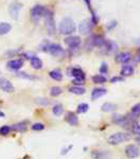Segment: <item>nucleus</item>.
Returning <instances> with one entry per match:
<instances>
[{
  "instance_id": "nucleus-5",
  "label": "nucleus",
  "mask_w": 140,
  "mask_h": 159,
  "mask_svg": "<svg viewBox=\"0 0 140 159\" xmlns=\"http://www.w3.org/2000/svg\"><path fill=\"white\" fill-rule=\"evenodd\" d=\"M131 139V135L128 133H116V134L112 135L108 138V143L109 144H119L122 142H125Z\"/></svg>"
},
{
  "instance_id": "nucleus-35",
  "label": "nucleus",
  "mask_w": 140,
  "mask_h": 159,
  "mask_svg": "<svg viewBox=\"0 0 140 159\" xmlns=\"http://www.w3.org/2000/svg\"><path fill=\"white\" fill-rule=\"evenodd\" d=\"M100 72L101 73H107L108 72V66L106 63H102L101 67H100Z\"/></svg>"
},
{
  "instance_id": "nucleus-40",
  "label": "nucleus",
  "mask_w": 140,
  "mask_h": 159,
  "mask_svg": "<svg viewBox=\"0 0 140 159\" xmlns=\"http://www.w3.org/2000/svg\"><path fill=\"white\" fill-rule=\"evenodd\" d=\"M137 61L140 62V49L138 50V58H137Z\"/></svg>"
},
{
  "instance_id": "nucleus-14",
  "label": "nucleus",
  "mask_w": 140,
  "mask_h": 159,
  "mask_svg": "<svg viewBox=\"0 0 140 159\" xmlns=\"http://www.w3.org/2000/svg\"><path fill=\"white\" fill-rule=\"evenodd\" d=\"M105 47V49L107 52L110 53H115L118 51V45L115 43V41H110V40H106L105 45L103 46V48Z\"/></svg>"
},
{
  "instance_id": "nucleus-42",
  "label": "nucleus",
  "mask_w": 140,
  "mask_h": 159,
  "mask_svg": "<svg viewBox=\"0 0 140 159\" xmlns=\"http://www.w3.org/2000/svg\"><path fill=\"white\" fill-rule=\"evenodd\" d=\"M0 75H1V71H0Z\"/></svg>"
},
{
  "instance_id": "nucleus-29",
  "label": "nucleus",
  "mask_w": 140,
  "mask_h": 159,
  "mask_svg": "<svg viewBox=\"0 0 140 159\" xmlns=\"http://www.w3.org/2000/svg\"><path fill=\"white\" fill-rule=\"evenodd\" d=\"M132 132L136 136H140V124L138 122H134L132 125Z\"/></svg>"
},
{
  "instance_id": "nucleus-21",
  "label": "nucleus",
  "mask_w": 140,
  "mask_h": 159,
  "mask_svg": "<svg viewBox=\"0 0 140 159\" xmlns=\"http://www.w3.org/2000/svg\"><path fill=\"white\" fill-rule=\"evenodd\" d=\"M66 121H67L70 125H77L78 122H79L78 117L75 116L74 113H70L67 115V117H66Z\"/></svg>"
},
{
  "instance_id": "nucleus-24",
  "label": "nucleus",
  "mask_w": 140,
  "mask_h": 159,
  "mask_svg": "<svg viewBox=\"0 0 140 159\" xmlns=\"http://www.w3.org/2000/svg\"><path fill=\"white\" fill-rule=\"evenodd\" d=\"M13 129L16 131V132L23 133V132L27 131V124H26V122H19V123H17V124H15V125L13 126Z\"/></svg>"
},
{
  "instance_id": "nucleus-4",
  "label": "nucleus",
  "mask_w": 140,
  "mask_h": 159,
  "mask_svg": "<svg viewBox=\"0 0 140 159\" xmlns=\"http://www.w3.org/2000/svg\"><path fill=\"white\" fill-rule=\"evenodd\" d=\"M23 8V4L19 1H12L9 4V14L11 18L14 20H17L19 18V13Z\"/></svg>"
},
{
  "instance_id": "nucleus-32",
  "label": "nucleus",
  "mask_w": 140,
  "mask_h": 159,
  "mask_svg": "<svg viewBox=\"0 0 140 159\" xmlns=\"http://www.w3.org/2000/svg\"><path fill=\"white\" fill-rule=\"evenodd\" d=\"M17 77H21V79H27V80H35L36 79L35 77L30 75L29 73H26V72H17Z\"/></svg>"
},
{
  "instance_id": "nucleus-7",
  "label": "nucleus",
  "mask_w": 140,
  "mask_h": 159,
  "mask_svg": "<svg viewBox=\"0 0 140 159\" xmlns=\"http://www.w3.org/2000/svg\"><path fill=\"white\" fill-rule=\"evenodd\" d=\"M94 26V24L92 22L91 19H85L80 24L79 26V30L82 34H88L92 30V27Z\"/></svg>"
},
{
  "instance_id": "nucleus-23",
  "label": "nucleus",
  "mask_w": 140,
  "mask_h": 159,
  "mask_svg": "<svg viewBox=\"0 0 140 159\" xmlns=\"http://www.w3.org/2000/svg\"><path fill=\"white\" fill-rule=\"evenodd\" d=\"M69 91L73 93V95H84L85 93V88L81 87V86H72L69 88Z\"/></svg>"
},
{
  "instance_id": "nucleus-41",
  "label": "nucleus",
  "mask_w": 140,
  "mask_h": 159,
  "mask_svg": "<svg viewBox=\"0 0 140 159\" xmlns=\"http://www.w3.org/2000/svg\"><path fill=\"white\" fill-rule=\"evenodd\" d=\"M3 117H4V113L2 111H0V118H3Z\"/></svg>"
},
{
  "instance_id": "nucleus-34",
  "label": "nucleus",
  "mask_w": 140,
  "mask_h": 159,
  "mask_svg": "<svg viewBox=\"0 0 140 159\" xmlns=\"http://www.w3.org/2000/svg\"><path fill=\"white\" fill-rule=\"evenodd\" d=\"M132 113L135 115V116H139L140 115V103L133 106V108H132Z\"/></svg>"
},
{
  "instance_id": "nucleus-22",
  "label": "nucleus",
  "mask_w": 140,
  "mask_h": 159,
  "mask_svg": "<svg viewBox=\"0 0 140 159\" xmlns=\"http://www.w3.org/2000/svg\"><path fill=\"white\" fill-rule=\"evenodd\" d=\"M49 75H50V77H51V79H53L54 81H62V79H63L62 72H61L59 70H57V69L50 71Z\"/></svg>"
},
{
  "instance_id": "nucleus-13",
  "label": "nucleus",
  "mask_w": 140,
  "mask_h": 159,
  "mask_svg": "<svg viewBox=\"0 0 140 159\" xmlns=\"http://www.w3.org/2000/svg\"><path fill=\"white\" fill-rule=\"evenodd\" d=\"M131 59H132V55L131 53L128 52L119 53V54L116 56V62H117V63H120V64H126V63L130 62Z\"/></svg>"
},
{
  "instance_id": "nucleus-6",
  "label": "nucleus",
  "mask_w": 140,
  "mask_h": 159,
  "mask_svg": "<svg viewBox=\"0 0 140 159\" xmlns=\"http://www.w3.org/2000/svg\"><path fill=\"white\" fill-rule=\"evenodd\" d=\"M48 52L54 57H63L65 55V51L59 44H50L48 47Z\"/></svg>"
},
{
  "instance_id": "nucleus-20",
  "label": "nucleus",
  "mask_w": 140,
  "mask_h": 159,
  "mask_svg": "<svg viewBox=\"0 0 140 159\" xmlns=\"http://www.w3.org/2000/svg\"><path fill=\"white\" fill-rule=\"evenodd\" d=\"M112 121L118 125H125L128 123V119L123 116H120V115H115L114 118H112Z\"/></svg>"
},
{
  "instance_id": "nucleus-8",
  "label": "nucleus",
  "mask_w": 140,
  "mask_h": 159,
  "mask_svg": "<svg viewBox=\"0 0 140 159\" xmlns=\"http://www.w3.org/2000/svg\"><path fill=\"white\" fill-rule=\"evenodd\" d=\"M65 44L70 49H75L81 45V38L79 36H68L65 38Z\"/></svg>"
},
{
  "instance_id": "nucleus-1",
  "label": "nucleus",
  "mask_w": 140,
  "mask_h": 159,
  "mask_svg": "<svg viewBox=\"0 0 140 159\" xmlns=\"http://www.w3.org/2000/svg\"><path fill=\"white\" fill-rule=\"evenodd\" d=\"M75 29H77V27H75L74 21L70 17L63 18L59 25V33L63 34V35H71L75 31Z\"/></svg>"
},
{
  "instance_id": "nucleus-19",
  "label": "nucleus",
  "mask_w": 140,
  "mask_h": 159,
  "mask_svg": "<svg viewBox=\"0 0 140 159\" xmlns=\"http://www.w3.org/2000/svg\"><path fill=\"white\" fill-rule=\"evenodd\" d=\"M121 75L123 77H130L132 74H134V67L131 65H124L121 69Z\"/></svg>"
},
{
  "instance_id": "nucleus-31",
  "label": "nucleus",
  "mask_w": 140,
  "mask_h": 159,
  "mask_svg": "<svg viewBox=\"0 0 140 159\" xmlns=\"http://www.w3.org/2000/svg\"><path fill=\"white\" fill-rule=\"evenodd\" d=\"M11 126L9 125H3L0 127V135H2V136H6V135H9L10 132H11Z\"/></svg>"
},
{
  "instance_id": "nucleus-39",
  "label": "nucleus",
  "mask_w": 140,
  "mask_h": 159,
  "mask_svg": "<svg viewBox=\"0 0 140 159\" xmlns=\"http://www.w3.org/2000/svg\"><path fill=\"white\" fill-rule=\"evenodd\" d=\"M73 84H75L77 86H80L82 84H84V81H81V80H73Z\"/></svg>"
},
{
  "instance_id": "nucleus-25",
  "label": "nucleus",
  "mask_w": 140,
  "mask_h": 159,
  "mask_svg": "<svg viewBox=\"0 0 140 159\" xmlns=\"http://www.w3.org/2000/svg\"><path fill=\"white\" fill-rule=\"evenodd\" d=\"M116 105L112 104V103H105V104H103L102 107H101V109L102 111H105V113H109V111H112V110L116 109Z\"/></svg>"
},
{
  "instance_id": "nucleus-15",
  "label": "nucleus",
  "mask_w": 140,
  "mask_h": 159,
  "mask_svg": "<svg viewBox=\"0 0 140 159\" xmlns=\"http://www.w3.org/2000/svg\"><path fill=\"white\" fill-rule=\"evenodd\" d=\"M71 75L74 77L75 80L85 81V73L83 72L82 69H80V68H72L71 69Z\"/></svg>"
},
{
  "instance_id": "nucleus-11",
  "label": "nucleus",
  "mask_w": 140,
  "mask_h": 159,
  "mask_svg": "<svg viewBox=\"0 0 140 159\" xmlns=\"http://www.w3.org/2000/svg\"><path fill=\"white\" fill-rule=\"evenodd\" d=\"M0 89H2L4 92H13L14 91V86L9 80L0 79Z\"/></svg>"
},
{
  "instance_id": "nucleus-37",
  "label": "nucleus",
  "mask_w": 140,
  "mask_h": 159,
  "mask_svg": "<svg viewBox=\"0 0 140 159\" xmlns=\"http://www.w3.org/2000/svg\"><path fill=\"white\" fill-rule=\"evenodd\" d=\"M121 81H123V79H122V77H112V80H110V82L112 83H116V82H121Z\"/></svg>"
},
{
  "instance_id": "nucleus-3",
  "label": "nucleus",
  "mask_w": 140,
  "mask_h": 159,
  "mask_svg": "<svg viewBox=\"0 0 140 159\" xmlns=\"http://www.w3.org/2000/svg\"><path fill=\"white\" fill-rule=\"evenodd\" d=\"M46 12V8L41 4H35L31 10H30V15L31 19L34 22H38L41 17H44V14Z\"/></svg>"
},
{
  "instance_id": "nucleus-2",
  "label": "nucleus",
  "mask_w": 140,
  "mask_h": 159,
  "mask_svg": "<svg viewBox=\"0 0 140 159\" xmlns=\"http://www.w3.org/2000/svg\"><path fill=\"white\" fill-rule=\"evenodd\" d=\"M44 18H45V26H46L48 33L50 35H53L56 31L55 20H54V17H53V13L46 9V12L44 14Z\"/></svg>"
},
{
  "instance_id": "nucleus-30",
  "label": "nucleus",
  "mask_w": 140,
  "mask_h": 159,
  "mask_svg": "<svg viewBox=\"0 0 140 159\" xmlns=\"http://www.w3.org/2000/svg\"><path fill=\"white\" fill-rule=\"evenodd\" d=\"M88 109H89V106H88V104L82 103V104H80L78 106V109H77V111H78L79 113H86Z\"/></svg>"
},
{
  "instance_id": "nucleus-9",
  "label": "nucleus",
  "mask_w": 140,
  "mask_h": 159,
  "mask_svg": "<svg viewBox=\"0 0 140 159\" xmlns=\"http://www.w3.org/2000/svg\"><path fill=\"white\" fill-rule=\"evenodd\" d=\"M125 155L131 159L137 158L139 156V149H138V147L134 145V144L128 145V147H125Z\"/></svg>"
},
{
  "instance_id": "nucleus-10",
  "label": "nucleus",
  "mask_w": 140,
  "mask_h": 159,
  "mask_svg": "<svg viewBox=\"0 0 140 159\" xmlns=\"http://www.w3.org/2000/svg\"><path fill=\"white\" fill-rule=\"evenodd\" d=\"M23 66V61L21 58H15V59H12V61L8 62L6 64V67L11 69V70H19L20 68Z\"/></svg>"
},
{
  "instance_id": "nucleus-12",
  "label": "nucleus",
  "mask_w": 140,
  "mask_h": 159,
  "mask_svg": "<svg viewBox=\"0 0 140 159\" xmlns=\"http://www.w3.org/2000/svg\"><path fill=\"white\" fill-rule=\"evenodd\" d=\"M106 40L104 39V37L101 35H94L90 38V43L93 47H99V48H103V46L105 45Z\"/></svg>"
},
{
  "instance_id": "nucleus-33",
  "label": "nucleus",
  "mask_w": 140,
  "mask_h": 159,
  "mask_svg": "<svg viewBox=\"0 0 140 159\" xmlns=\"http://www.w3.org/2000/svg\"><path fill=\"white\" fill-rule=\"evenodd\" d=\"M45 129V125L43 123H34L32 125V129L33 131H43Z\"/></svg>"
},
{
  "instance_id": "nucleus-28",
  "label": "nucleus",
  "mask_w": 140,
  "mask_h": 159,
  "mask_svg": "<svg viewBox=\"0 0 140 159\" xmlns=\"http://www.w3.org/2000/svg\"><path fill=\"white\" fill-rule=\"evenodd\" d=\"M52 111H53V113H54L55 116L59 117V116H61L63 113H64V108H63L62 105L57 104V105H55V106L52 108Z\"/></svg>"
},
{
  "instance_id": "nucleus-18",
  "label": "nucleus",
  "mask_w": 140,
  "mask_h": 159,
  "mask_svg": "<svg viewBox=\"0 0 140 159\" xmlns=\"http://www.w3.org/2000/svg\"><path fill=\"white\" fill-rule=\"evenodd\" d=\"M106 89L104 88H94L91 92V99L92 100H97V99L101 98L104 95H106Z\"/></svg>"
},
{
  "instance_id": "nucleus-38",
  "label": "nucleus",
  "mask_w": 140,
  "mask_h": 159,
  "mask_svg": "<svg viewBox=\"0 0 140 159\" xmlns=\"http://www.w3.org/2000/svg\"><path fill=\"white\" fill-rule=\"evenodd\" d=\"M23 56H25V58H29V59H31L33 56H35L33 53H31V52H27V53H25L23 54Z\"/></svg>"
},
{
  "instance_id": "nucleus-17",
  "label": "nucleus",
  "mask_w": 140,
  "mask_h": 159,
  "mask_svg": "<svg viewBox=\"0 0 140 159\" xmlns=\"http://www.w3.org/2000/svg\"><path fill=\"white\" fill-rule=\"evenodd\" d=\"M30 63H31L32 68H34V69H36V70H39V69L43 68V62H41V58L37 57L36 55L33 56V57L30 59Z\"/></svg>"
},
{
  "instance_id": "nucleus-27",
  "label": "nucleus",
  "mask_w": 140,
  "mask_h": 159,
  "mask_svg": "<svg viewBox=\"0 0 140 159\" xmlns=\"http://www.w3.org/2000/svg\"><path fill=\"white\" fill-rule=\"evenodd\" d=\"M62 93V88L61 87H57V86H54L50 89V95L52 97H59V95Z\"/></svg>"
},
{
  "instance_id": "nucleus-16",
  "label": "nucleus",
  "mask_w": 140,
  "mask_h": 159,
  "mask_svg": "<svg viewBox=\"0 0 140 159\" xmlns=\"http://www.w3.org/2000/svg\"><path fill=\"white\" fill-rule=\"evenodd\" d=\"M12 30V25L9 22H0V36L9 34Z\"/></svg>"
},
{
  "instance_id": "nucleus-36",
  "label": "nucleus",
  "mask_w": 140,
  "mask_h": 159,
  "mask_svg": "<svg viewBox=\"0 0 140 159\" xmlns=\"http://www.w3.org/2000/svg\"><path fill=\"white\" fill-rule=\"evenodd\" d=\"M36 103L41 104V105H48L49 104V102L47 101V99H36Z\"/></svg>"
},
{
  "instance_id": "nucleus-26",
  "label": "nucleus",
  "mask_w": 140,
  "mask_h": 159,
  "mask_svg": "<svg viewBox=\"0 0 140 159\" xmlns=\"http://www.w3.org/2000/svg\"><path fill=\"white\" fill-rule=\"evenodd\" d=\"M106 81H107V79L104 75H101V74L92 77V82L96 83V84H104V83H106Z\"/></svg>"
}]
</instances>
